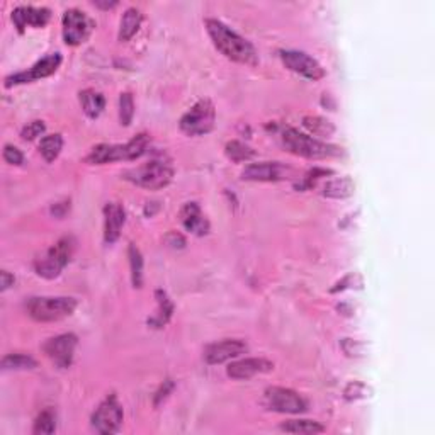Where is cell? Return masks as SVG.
<instances>
[{"label":"cell","mask_w":435,"mask_h":435,"mask_svg":"<svg viewBox=\"0 0 435 435\" xmlns=\"http://www.w3.org/2000/svg\"><path fill=\"white\" fill-rule=\"evenodd\" d=\"M141 22H143V14L136 7L126 9L121 17V24H119V41H130L138 33Z\"/></svg>","instance_id":"22"},{"label":"cell","mask_w":435,"mask_h":435,"mask_svg":"<svg viewBox=\"0 0 435 435\" xmlns=\"http://www.w3.org/2000/svg\"><path fill=\"white\" fill-rule=\"evenodd\" d=\"M75 250V240L72 236H63L51 249L44 250L35 258V271L44 279H56L63 269L69 265Z\"/></svg>","instance_id":"5"},{"label":"cell","mask_w":435,"mask_h":435,"mask_svg":"<svg viewBox=\"0 0 435 435\" xmlns=\"http://www.w3.org/2000/svg\"><path fill=\"white\" fill-rule=\"evenodd\" d=\"M56 430V415L51 410H44L37 415L33 425V434H53Z\"/></svg>","instance_id":"30"},{"label":"cell","mask_w":435,"mask_h":435,"mask_svg":"<svg viewBox=\"0 0 435 435\" xmlns=\"http://www.w3.org/2000/svg\"><path fill=\"white\" fill-rule=\"evenodd\" d=\"M247 350H249V345L243 340H223V342H216L206 347L204 361L209 366H216V364H223L240 357Z\"/></svg>","instance_id":"16"},{"label":"cell","mask_w":435,"mask_h":435,"mask_svg":"<svg viewBox=\"0 0 435 435\" xmlns=\"http://www.w3.org/2000/svg\"><path fill=\"white\" fill-rule=\"evenodd\" d=\"M355 281H362L361 276H357V274H348V276H345L342 281H339V283L335 284V287L330 290V292H339L344 290H350V287H355L354 286Z\"/></svg>","instance_id":"37"},{"label":"cell","mask_w":435,"mask_h":435,"mask_svg":"<svg viewBox=\"0 0 435 435\" xmlns=\"http://www.w3.org/2000/svg\"><path fill=\"white\" fill-rule=\"evenodd\" d=\"M123 418H125L123 405L119 403L118 396H116L114 393H111V395H109L92 414L91 425L97 434L103 435L118 434L119 430H121Z\"/></svg>","instance_id":"8"},{"label":"cell","mask_w":435,"mask_h":435,"mask_svg":"<svg viewBox=\"0 0 435 435\" xmlns=\"http://www.w3.org/2000/svg\"><path fill=\"white\" fill-rule=\"evenodd\" d=\"M77 344V335H73V333H62V335H56L53 339H48L43 345V352L56 367L66 369V367L72 366Z\"/></svg>","instance_id":"13"},{"label":"cell","mask_w":435,"mask_h":435,"mask_svg":"<svg viewBox=\"0 0 435 435\" xmlns=\"http://www.w3.org/2000/svg\"><path fill=\"white\" fill-rule=\"evenodd\" d=\"M51 17V10L46 7H35V6H19L12 10L10 19L16 26L19 35L26 31L28 26L33 28H44Z\"/></svg>","instance_id":"15"},{"label":"cell","mask_w":435,"mask_h":435,"mask_svg":"<svg viewBox=\"0 0 435 435\" xmlns=\"http://www.w3.org/2000/svg\"><path fill=\"white\" fill-rule=\"evenodd\" d=\"M60 65H62V55L51 53V55L44 56V58H41L39 62H36L35 65H33L29 70H26V72H19V73L6 77V80H3V87L10 89V87H14V85L29 84V82L39 80V78H46V77H50V75H53L56 70L60 69Z\"/></svg>","instance_id":"11"},{"label":"cell","mask_w":435,"mask_h":435,"mask_svg":"<svg viewBox=\"0 0 435 435\" xmlns=\"http://www.w3.org/2000/svg\"><path fill=\"white\" fill-rule=\"evenodd\" d=\"M354 189L355 184L350 177H340L326 182L321 194L325 197H330V199H345V197H350L354 194Z\"/></svg>","instance_id":"23"},{"label":"cell","mask_w":435,"mask_h":435,"mask_svg":"<svg viewBox=\"0 0 435 435\" xmlns=\"http://www.w3.org/2000/svg\"><path fill=\"white\" fill-rule=\"evenodd\" d=\"M94 6L99 7V9H112V7L118 6V2H99V0H96Z\"/></svg>","instance_id":"40"},{"label":"cell","mask_w":435,"mask_h":435,"mask_svg":"<svg viewBox=\"0 0 435 435\" xmlns=\"http://www.w3.org/2000/svg\"><path fill=\"white\" fill-rule=\"evenodd\" d=\"M281 60L291 72L301 75L308 80H320L325 77V69L308 53L298 50H283L279 51Z\"/></svg>","instance_id":"12"},{"label":"cell","mask_w":435,"mask_h":435,"mask_svg":"<svg viewBox=\"0 0 435 435\" xmlns=\"http://www.w3.org/2000/svg\"><path fill=\"white\" fill-rule=\"evenodd\" d=\"M281 430L287 434H303L314 435L325 432V427L314 420H290V422L281 423Z\"/></svg>","instance_id":"24"},{"label":"cell","mask_w":435,"mask_h":435,"mask_svg":"<svg viewBox=\"0 0 435 435\" xmlns=\"http://www.w3.org/2000/svg\"><path fill=\"white\" fill-rule=\"evenodd\" d=\"M167 243L172 247V249H184L186 247V238L177 231H172V233L167 235Z\"/></svg>","instance_id":"38"},{"label":"cell","mask_w":435,"mask_h":435,"mask_svg":"<svg viewBox=\"0 0 435 435\" xmlns=\"http://www.w3.org/2000/svg\"><path fill=\"white\" fill-rule=\"evenodd\" d=\"M127 182L134 184L138 187H143L148 190H159L167 187L174 179V167L167 160L155 159L148 163L140 165L136 168H131L125 174Z\"/></svg>","instance_id":"6"},{"label":"cell","mask_w":435,"mask_h":435,"mask_svg":"<svg viewBox=\"0 0 435 435\" xmlns=\"http://www.w3.org/2000/svg\"><path fill=\"white\" fill-rule=\"evenodd\" d=\"M215 104L209 99H201L182 116L179 126L187 136H202V134L211 133L213 127H215Z\"/></svg>","instance_id":"7"},{"label":"cell","mask_w":435,"mask_h":435,"mask_svg":"<svg viewBox=\"0 0 435 435\" xmlns=\"http://www.w3.org/2000/svg\"><path fill=\"white\" fill-rule=\"evenodd\" d=\"M303 126L310 131L311 134L320 138H328L335 133V126L328 119L320 118V116H305L303 118Z\"/></svg>","instance_id":"27"},{"label":"cell","mask_w":435,"mask_h":435,"mask_svg":"<svg viewBox=\"0 0 435 435\" xmlns=\"http://www.w3.org/2000/svg\"><path fill=\"white\" fill-rule=\"evenodd\" d=\"M224 153H227L228 159L235 163H242V162H249L255 157V152L250 148L249 145L242 143V141L233 140L228 141L227 146H224Z\"/></svg>","instance_id":"28"},{"label":"cell","mask_w":435,"mask_h":435,"mask_svg":"<svg viewBox=\"0 0 435 435\" xmlns=\"http://www.w3.org/2000/svg\"><path fill=\"white\" fill-rule=\"evenodd\" d=\"M333 174L332 170H328V168H318L314 167L313 170H310L308 174L305 175V177L301 179V182L296 184V189L298 190H306V189H311V187H314V184H317L318 181H320L321 177H325V175H330Z\"/></svg>","instance_id":"32"},{"label":"cell","mask_w":435,"mask_h":435,"mask_svg":"<svg viewBox=\"0 0 435 435\" xmlns=\"http://www.w3.org/2000/svg\"><path fill=\"white\" fill-rule=\"evenodd\" d=\"M77 308V301L66 296H36L26 303V311L33 320L48 323L70 317Z\"/></svg>","instance_id":"4"},{"label":"cell","mask_w":435,"mask_h":435,"mask_svg":"<svg viewBox=\"0 0 435 435\" xmlns=\"http://www.w3.org/2000/svg\"><path fill=\"white\" fill-rule=\"evenodd\" d=\"M294 170L286 163L281 162H258L247 165L242 172L243 181L252 182H279L291 179Z\"/></svg>","instance_id":"14"},{"label":"cell","mask_w":435,"mask_h":435,"mask_svg":"<svg viewBox=\"0 0 435 435\" xmlns=\"http://www.w3.org/2000/svg\"><path fill=\"white\" fill-rule=\"evenodd\" d=\"M37 366L36 359L26 354H7L2 359V369L3 371H28L35 369Z\"/></svg>","instance_id":"29"},{"label":"cell","mask_w":435,"mask_h":435,"mask_svg":"<svg viewBox=\"0 0 435 435\" xmlns=\"http://www.w3.org/2000/svg\"><path fill=\"white\" fill-rule=\"evenodd\" d=\"M274 371V362L267 361V359L262 357H249L242 359V361L231 362L227 367V374L231 380H250V378L257 376V374L271 373Z\"/></svg>","instance_id":"17"},{"label":"cell","mask_w":435,"mask_h":435,"mask_svg":"<svg viewBox=\"0 0 435 435\" xmlns=\"http://www.w3.org/2000/svg\"><path fill=\"white\" fill-rule=\"evenodd\" d=\"M78 99H80L82 109H84L85 114L91 119L99 118L103 114L104 107H106V99L100 92L94 91V89H85L78 94Z\"/></svg>","instance_id":"21"},{"label":"cell","mask_w":435,"mask_h":435,"mask_svg":"<svg viewBox=\"0 0 435 435\" xmlns=\"http://www.w3.org/2000/svg\"><path fill=\"white\" fill-rule=\"evenodd\" d=\"M150 148V134L140 133L125 145H97L85 157V162L91 165H104L109 162H121V160H136L143 157Z\"/></svg>","instance_id":"2"},{"label":"cell","mask_w":435,"mask_h":435,"mask_svg":"<svg viewBox=\"0 0 435 435\" xmlns=\"http://www.w3.org/2000/svg\"><path fill=\"white\" fill-rule=\"evenodd\" d=\"M126 221V211L118 202H107L104 206V242L107 245L114 243L121 235Z\"/></svg>","instance_id":"18"},{"label":"cell","mask_w":435,"mask_h":435,"mask_svg":"<svg viewBox=\"0 0 435 435\" xmlns=\"http://www.w3.org/2000/svg\"><path fill=\"white\" fill-rule=\"evenodd\" d=\"M127 258H130L131 283L134 287L140 290L143 286V255L134 243H130V247H127Z\"/></svg>","instance_id":"25"},{"label":"cell","mask_w":435,"mask_h":435,"mask_svg":"<svg viewBox=\"0 0 435 435\" xmlns=\"http://www.w3.org/2000/svg\"><path fill=\"white\" fill-rule=\"evenodd\" d=\"M134 116L133 96L130 92H123L119 96V123L121 126H130Z\"/></svg>","instance_id":"31"},{"label":"cell","mask_w":435,"mask_h":435,"mask_svg":"<svg viewBox=\"0 0 435 435\" xmlns=\"http://www.w3.org/2000/svg\"><path fill=\"white\" fill-rule=\"evenodd\" d=\"M206 31L221 55L242 65H257L258 55L254 44L218 19H206Z\"/></svg>","instance_id":"1"},{"label":"cell","mask_w":435,"mask_h":435,"mask_svg":"<svg viewBox=\"0 0 435 435\" xmlns=\"http://www.w3.org/2000/svg\"><path fill=\"white\" fill-rule=\"evenodd\" d=\"M283 145L292 155L310 160L332 159V157L342 155V148H339V146L317 140V138L301 133L294 127H286L283 131Z\"/></svg>","instance_id":"3"},{"label":"cell","mask_w":435,"mask_h":435,"mask_svg":"<svg viewBox=\"0 0 435 435\" xmlns=\"http://www.w3.org/2000/svg\"><path fill=\"white\" fill-rule=\"evenodd\" d=\"M0 279H2V283H0V290L2 291H7L9 287L14 286V283H16V277L7 271H2V274H0Z\"/></svg>","instance_id":"39"},{"label":"cell","mask_w":435,"mask_h":435,"mask_svg":"<svg viewBox=\"0 0 435 435\" xmlns=\"http://www.w3.org/2000/svg\"><path fill=\"white\" fill-rule=\"evenodd\" d=\"M44 131H46V125H44V121L36 119V121L28 123V125L22 127L21 138L24 141H35L36 138H39L41 134L44 133Z\"/></svg>","instance_id":"33"},{"label":"cell","mask_w":435,"mask_h":435,"mask_svg":"<svg viewBox=\"0 0 435 435\" xmlns=\"http://www.w3.org/2000/svg\"><path fill=\"white\" fill-rule=\"evenodd\" d=\"M2 157L9 165H22V162H24V155H22L21 150L16 148V146H12V145L3 146Z\"/></svg>","instance_id":"35"},{"label":"cell","mask_w":435,"mask_h":435,"mask_svg":"<svg viewBox=\"0 0 435 435\" xmlns=\"http://www.w3.org/2000/svg\"><path fill=\"white\" fill-rule=\"evenodd\" d=\"M174 389H175V382L172 381V380H165L163 384L160 386L159 391L155 393V398H153V405H155V407H160V405H162L163 401L172 395V391H174Z\"/></svg>","instance_id":"36"},{"label":"cell","mask_w":435,"mask_h":435,"mask_svg":"<svg viewBox=\"0 0 435 435\" xmlns=\"http://www.w3.org/2000/svg\"><path fill=\"white\" fill-rule=\"evenodd\" d=\"M155 299L159 310H157L155 317L148 318V325L153 326V328H163L172 318V314H174V303L170 301V298H168V294L163 290L155 291Z\"/></svg>","instance_id":"20"},{"label":"cell","mask_w":435,"mask_h":435,"mask_svg":"<svg viewBox=\"0 0 435 435\" xmlns=\"http://www.w3.org/2000/svg\"><path fill=\"white\" fill-rule=\"evenodd\" d=\"M63 148V138L60 133L55 134H48V136H43L39 141V153L43 155V159L46 160L48 163L55 162L58 159V155L62 153Z\"/></svg>","instance_id":"26"},{"label":"cell","mask_w":435,"mask_h":435,"mask_svg":"<svg viewBox=\"0 0 435 435\" xmlns=\"http://www.w3.org/2000/svg\"><path fill=\"white\" fill-rule=\"evenodd\" d=\"M63 26V39L69 46H78L85 43L91 36L92 29L96 28L94 21L85 12L78 9L65 10L62 19Z\"/></svg>","instance_id":"10"},{"label":"cell","mask_w":435,"mask_h":435,"mask_svg":"<svg viewBox=\"0 0 435 435\" xmlns=\"http://www.w3.org/2000/svg\"><path fill=\"white\" fill-rule=\"evenodd\" d=\"M264 401L269 410L279 411V414L298 415L308 410V403L299 393L292 391L290 388H281V386H272V388L265 389Z\"/></svg>","instance_id":"9"},{"label":"cell","mask_w":435,"mask_h":435,"mask_svg":"<svg viewBox=\"0 0 435 435\" xmlns=\"http://www.w3.org/2000/svg\"><path fill=\"white\" fill-rule=\"evenodd\" d=\"M369 393V388H367L366 384L361 381H352L348 382L347 388L344 389V396L347 401H354V400H359V398H366V396Z\"/></svg>","instance_id":"34"},{"label":"cell","mask_w":435,"mask_h":435,"mask_svg":"<svg viewBox=\"0 0 435 435\" xmlns=\"http://www.w3.org/2000/svg\"><path fill=\"white\" fill-rule=\"evenodd\" d=\"M181 223L189 233L196 236H204L209 233V221L202 215L197 202H186L181 209Z\"/></svg>","instance_id":"19"}]
</instances>
